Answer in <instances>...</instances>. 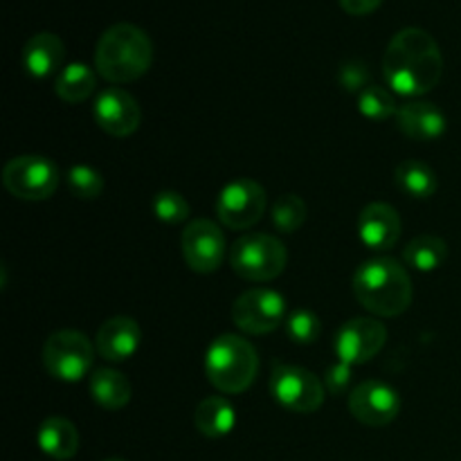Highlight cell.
I'll list each match as a JSON object with an SVG mask.
<instances>
[{"label": "cell", "mask_w": 461, "mask_h": 461, "mask_svg": "<svg viewBox=\"0 0 461 461\" xmlns=\"http://www.w3.org/2000/svg\"><path fill=\"white\" fill-rule=\"evenodd\" d=\"M387 86L403 97L430 93L444 75V54L435 36L421 27H405L392 36L383 57Z\"/></svg>", "instance_id": "obj_1"}, {"label": "cell", "mask_w": 461, "mask_h": 461, "mask_svg": "<svg viewBox=\"0 0 461 461\" xmlns=\"http://www.w3.org/2000/svg\"><path fill=\"white\" fill-rule=\"evenodd\" d=\"M356 300L378 318H394L412 304L414 288L408 270L390 257L369 259L354 275Z\"/></svg>", "instance_id": "obj_2"}, {"label": "cell", "mask_w": 461, "mask_h": 461, "mask_svg": "<svg viewBox=\"0 0 461 461\" xmlns=\"http://www.w3.org/2000/svg\"><path fill=\"white\" fill-rule=\"evenodd\" d=\"M153 63V43L142 27L117 23L108 27L95 50V68L111 84H131L147 75Z\"/></svg>", "instance_id": "obj_3"}, {"label": "cell", "mask_w": 461, "mask_h": 461, "mask_svg": "<svg viewBox=\"0 0 461 461\" xmlns=\"http://www.w3.org/2000/svg\"><path fill=\"white\" fill-rule=\"evenodd\" d=\"M259 356L250 340L223 333L205 354V376L223 394H243L255 383Z\"/></svg>", "instance_id": "obj_4"}, {"label": "cell", "mask_w": 461, "mask_h": 461, "mask_svg": "<svg viewBox=\"0 0 461 461\" xmlns=\"http://www.w3.org/2000/svg\"><path fill=\"white\" fill-rule=\"evenodd\" d=\"M288 264L286 246L277 237L264 232L243 234L230 250L234 275L248 282H270L284 273Z\"/></svg>", "instance_id": "obj_5"}, {"label": "cell", "mask_w": 461, "mask_h": 461, "mask_svg": "<svg viewBox=\"0 0 461 461\" xmlns=\"http://www.w3.org/2000/svg\"><path fill=\"white\" fill-rule=\"evenodd\" d=\"M93 342L75 329L52 333L43 347V365L50 376L63 383H79L93 367Z\"/></svg>", "instance_id": "obj_6"}, {"label": "cell", "mask_w": 461, "mask_h": 461, "mask_svg": "<svg viewBox=\"0 0 461 461\" xmlns=\"http://www.w3.org/2000/svg\"><path fill=\"white\" fill-rule=\"evenodd\" d=\"M324 383L309 369L275 363L270 374V394L282 408L297 414L318 412L324 403Z\"/></svg>", "instance_id": "obj_7"}, {"label": "cell", "mask_w": 461, "mask_h": 461, "mask_svg": "<svg viewBox=\"0 0 461 461\" xmlns=\"http://www.w3.org/2000/svg\"><path fill=\"white\" fill-rule=\"evenodd\" d=\"M3 185L23 201H45L59 187V169L43 156H18L3 169Z\"/></svg>", "instance_id": "obj_8"}, {"label": "cell", "mask_w": 461, "mask_h": 461, "mask_svg": "<svg viewBox=\"0 0 461 461\" xmlns=\"http://www.w3.org/2000/svg\"><path fill=\"white\" fill-rule=\"evenodd\" d=\"M268 207L266 189L252 178H234L216 198V216L230 230H248L259 223Z\"/></svg>", "instance_id": "obj_9"}, {"label": "cell", "mask_w": 461, "mask_h": 461, "mask_svg": "<svg viewBox=\"0 0 461 461\" xmlns=\"http://www.w3.org/2000/svg\"><path fill=\"white\" fill-rule=\"evenodd\" d=\"M286 300L270 288H252L237 297L232 320L243 333L264 336L286 322Z\"/></svg>", "instance_id": "obj_10"}, {"label": "cell", "mask_w": 461, "mask_h": 461, "mask_svg": "<svg viewBox=\"0 0 461 461\" xmlns=\"http://www.w3.org/2000/svg\"><path fill=\"white\" fill-rule=\"evenodd\" d=\"M180 250L194 273L210 275L219 270L225 259V234L214 221L196 219L183 230Z\"/></svg>", "instance_id": "obj_11"}, {"label": "cell", "mask_w": 461, "mask_h": 461, "mask_svg": "<svg viewBox=\"0 0 461 461\" xmlns=\"http://www.w3.org/2000/svg\"><path fill=\"white\" fill-rule=\"evenodd\" d=\"M401 396L390 383L365 381L356 385L349 394V412L356 421L369 428H383L399 417Z\"/></svg>", "instance_id": "obj_12"}, {"label": "cell", "mask_w": 461, "mask_h": 461, "mask_svg": "<svg viewBox=\"0 0 461 461\" xmlns=\"http://www.w3.org/2000/svg\"><path fill=\"white\" fill-rule=\"evenodd\" d=\"M387 329L385 324L374 318H354L338 329L336 356L342 363L365 365L385 347Z\"/></svg>", "instance_id": "obj_13"}, {"label": "cell", "mask_w": 461, "mask_h": 461, "mask_svg": "<svg viewBox=\"0 0 461 461\" xmlns=\"http://www.w3.org/2000/svg\"><path fill=\"white\" fill-rule=\"evenodd\" d=\"M93 115L104 133L113 135V138H126L140 129L142 108H140L138 99L126 90L106 88L95 99Z\"/></svg>", "instance_id": "obj_14"}, {"label": "cell", "mask_w": 461, "mask_h": 461, "mask_svg": "<svg viewBox=\"0 0 461 461\" xmlns=\"http://www.w3.org/2000/svg\"><path fill=\"white\" fill-rule=\"evenodd\" d=\"M401 237V216L387 203H369L358 216V239L372 252H387Z\"/></svg>", "instance_id": "obj_15"}, {"label": "cell", "mask_w": 461, "mask_h": 461, "mask_svg": "<svg viewBox=\"0 0 461 461\" xmlns=\"http://www.w3.org/2000/svg\"><path fill=\"white\" fill-rule=\"evenodd\" d=\"M97 351L102 358L111 363H124L138 354L142 345V329L133 318L126 315H115L106 320L97 331Z\"/></svg>", "instance_id": "obj_16"}, {"label": "cell", "mask_w": 461, "mask_h": 461, "mask_svg": "<svg viewBox=\"0 0 461 461\" xmlns=\"http://www.w3.org/2000/svg\"><path fill=\"white\" fill-rule=\"evenodd\" d=\"M66 59V45L52 32H39L23 45L21 61L23 68L34 79H48L54 72H61V63Z\"/></svg>", "instance_id": "obj_17"}, {"label": "cell", "mask_w": 461, "mask_h": 461, "mask_svg": "<svg viewBox=\"0 0 461 461\" xmlns=\"http://www.w3.org/2000/svg\"><path fill=\"white\" fill-rule=\"evenodd\" d=\"M399 129L417 142H432L446 133V115L430 102H410L399 108Z\"/></svg>", "instance_id": "obj_18"}, {"label": "cell", "mask_w": 461, "mask_h": 461, "mask_svg": "<svg viewBox=\"0 0 461 461\" xmlns=\"http://www.w3.org/2000/svg\"><path fill=\"white\" fill-rule=\"evenodd\" d=\"M36 441L48 457L59 461L72 459L79 450V432L75 423L63 417L45 419L36 430Z\"/></svg>", "instance_id": "obj_19"}, {"label": "cell", "mask_w": 461, "mask_h": 461, "mask_svg": "<svg viewBox=\"0 0 461 461\" xmlns=\"http://www.w3.org/2000/svg\"><path fill=\"white\" fill-rule=\"evenodd\" d=\"M194 426L207 439H223L237 426V412L223 396H207L194 414Z\"/></svg>", "instance_id": "obj_20"}, {"label": "cell", "mask_w": 461, "mask_h": 461, "mask_svg": "<svg viewBox=\"0 0 461 461\" xmlns=\"http://www.w3.org/2000/svg\"><path fill=\"white\" fill-rule=\"evenodd\" d=\"M131 394V383L117 369H97L90 376V396L95 399V403L104 410H122L124 405H129Z\"/></svg>", "instance_id": "obj_21"}, {"label": "cell", "mask_w": 461, "mask_h": 461, "mask_svg": "<svg viewBox=\"0 0 461 461\" xmlns=\"http://www.w3.org/2000/svg\"><path fill=\"white\" fill-rule=\"evenodd\" d=\"M403 259L419 273H435L448 259V246L437 234H419L405 246Z\"/></svg>", "instance_id": "obj_22"}, {"label": "cell", "mask_w": 461, "mask_h": 461, "mask_svg": "<svg viewBox=\"0 0 461 461\" xmlns=\"http://www.w3.org/2000/svg\"><path fill=\"white\" fill-rule=\"evenodd\" d=\"M394 185L405 196L426 201V198L435 196L437 174L423 160H403L394 171Z\"/></svg>", "instance_id": "obj_23"}, {"label": "cell", "mask_w": 461, "mask_h": 461, "mask_svg": "<svg viewBox=\"0 0 461 461\" xmlns=\"http://www.w3.org/2000/svg\"><path fill=\"white\" fill-rule=\"evenodd\" d=\"M95 88H97L95 72L81 61L68 63V66L54 77V93L68 104L86 102V99L95 93Z\"/></svg>", "instance_id": "obj_24"}, {"label": "cell", "mask_w": 461, "mask_h": 461, "mask_svg": "<svg viewBox=\"0 0 461 461\" xmlns=\"http://www.w3.org/2000/svg\"><path fill=\"white\" fill-rule=\"evenodd\" d=\"M309 207L302 201L297 194H282L275 198L273 207H270V219L273 225L284 234H293L304 225Z\"/></svg>", "instance_id": "obj_25"}, {"label": "cell", "mask_w": 461, "mask_h": 461, "mask_svg": "<svg viewBox=\"0 0 461 461\" xmlns=\"http://www.w3.org/2000/svg\"><path fill=\"white\" fill-rule=\"evenodd\" d=\"M399 104H396L394 95L383 86L369 84L367 88L358 93V113L372 122L390 120V117L399 115Z\"/></svg>", "instance_id": "obj_26"}, {"label": "cell", "mask_w": 461, "mask_h": 461, "mask_svg": "<svg viewBox=\"0 0 461 461\" xmlns=\"http://www.w3.org/2000/svg\"><path fill=\"white\" fill-rule=\"evenodd\" d=\"M68 189L75 194L81 201H95L102 196L104 192V178L95 167L88 165H75L68 169L66 174Z\"/></svg>", "instance_id": "obj_27"}, {"label": "cell", "mask_w": 461, "mask_h": 461, "mask_svg": "<svg viewBox=\"0 0 461 461\" xmlns=\"http://www.w3.org/2000/svg\"><path fill=\"white\" fill-rule=\"evenodd\" d=\"M151 210L156 214L158 221L167 225H178L185 223L189 219V203L183 194L171 192V189H165V192H158L151 201Z\"/></svg>", "instance_id": "obj_28"}, {"label": "cell", "mask_w": 461, "mask_h": 461, "mask_svg": "<svg viewBox=\"0 0 461 461\" xmlns=\"http://www.w3.org/2000/svg\"><path fill=\"white\" fill-rule=\"evenodd\" d=\"M286 333L297 345H313L322 333V322L318 315L309 309H295L286 318Z\"/></svg>", "instance_id": "obj_29"}, {"label": "cell", "mask_w": 461, "mask_h": 461, "mask_svg": "<svg viewBox=\"0 0 461 461\" xmlns=\"http://www.w3.org/2000/svg\"><path fill=\"white\" fill-rule=\"evenodd\" d=\"M351 378H354V367L342 363V360H338V363H333L331 367L327 369V374H324V387H327L329 394L340 396L349 390Z\"/></svg>", "instance_id": "obj_30"}, {"label": "cell", "mask_w": 461, "mask_h": 461, "mask_svg": "<svg viewBox=\"0 0 461 461\" xmlns=\"http://www.w3.org/2000/svg\"><path fill=\"white\" fill-rule=\"evenodd\" d=\"M340 84L347 90H365L369 86V75L360 63H347L340 68Z\"/></svg>", "instance_id": "obj_31"}, {"label": "cell", "mask_w": 461, "mask_h": 461, "mask_svg": "<svg viewBox=\"0 0 461 461\" xmlns=\"http://www.w3.org/2000/svg\"><path fill=\"white\" fill-rule=\"evenodd\" d=\"M342 12L351 14V16H367V14L376 12L383 5V0H338Z\"/></svg>", "instance_id": "obj_32"}, {"label": "cell", "mask_w": 461, "mask_h": 461, "mask_svg": "<svg viewBox=\"0 0 461 461\" xmlns=\"http://www.w3.org/2000/svg\"><path fill=\"white\" fill-rule=\"evenodd\" d=\"M104 461H126V459H120V457H111V459H104Z\"/></svg>", "instance_id": "obj_33"}]
</instances>
